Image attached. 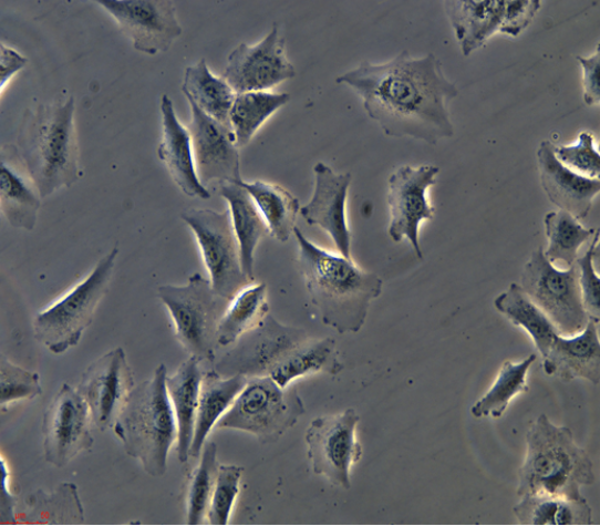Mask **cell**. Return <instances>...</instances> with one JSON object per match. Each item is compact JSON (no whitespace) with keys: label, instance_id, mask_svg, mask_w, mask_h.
<instances>
[{"label":"cell","instance_id":"cell-25","mask_svg":"<svg viewBox=\"0 0 600 526\" xmlns=\"http://www.w3.org/2000/svg\"><path fill=\"white\" fill-rule=\"evenodd\" d=\"M242 374L225 377L215 369L203 374L189 456L198 457L206 439L247 383Z\"/></svg>","mask_w":600,"mask_h":526},{"label":"cell","instance_id":"cell-42","mask_svg":"<svg viewBox=\"0 0 600 526\" xmlns=\"http://www.w3.org/2000/svg\"><path fill=\"white\" fill-rule=\"evenodd\" d=\"M582 70L583 101L587 105L600 102V44L589 56H577Z\"/></svg>","mask_w":600,"mask_h":526},{"label":"cell","instance_id":"cell-13","mask_svg":"<svg viewBox=\"0 0 600 526\" xmlns=\"http://www.w3.org/2000/svg\"><path fill=\"white\" fill-rule=\"evenodd\" d=\"M306 340L308 339L303 330L282 324L267 314L257 327L234 343L215 364V370L225 377L269 375L278 362Z\"/></svg>","mask_w":600,"mask_h":526},{"label":"cell","instance_id":"cell-41","mask_svg":"<svg viewBox=\"0 0 600 526\" xmlns=\"http://www.w3.org/2000/svg\"><path fill=\"white\" fill-rule=\"evenodd\" d=\"M599 230L590 239L588 249L575 261L583 307L589 319L600 320V278L593 266L598 255Z\"/></svg>","mask_w":600,"mask_h":526},{"label":"cell","instance_id":"cell-15","mask_svg":"<svg viewBox=\"0 0 600 526\" xmlns=\"http://www.w3.org/2000/svg\"><path fill=\"white\" fill-rule=\"evenodd\" d=\"M89 406L76 389L63 383L46 408L43 422V454L48 463L64 467L94 439Z\"/></svg>","mask_w":600,"mask_h":526},{"label":"cell","instance_id":"cell-17","mask_svg":"<svg viewBox=\"0 0 600 526\" xmlns=\"http://www.w3.org/2000/svg\"><path fill=\"white\" fill-rule=\"evenodd\" d=\"M130 38L135 50L155 55L166 52L183 29L170 0H96Z\"/></svg>","mask_w":600,"mask_h":526},{"label":"cell","instance_id":"cell-2","mask_svg":"<svg viewBox=\"0 0 600 526\" xmlns=\"http://www.w3.org/2000/svg\"><path fill=\"white\" fill-rule=\"evenodd\" d=\"M293 235L299 270L322 323L340 334L356 333L366 320L371 302L382 292V279L351 258L317 246L297 227Z\"/></svg>","mask_w":600,"mask_h":526},{"label":"cell","instance_id":"cell-44","mask_svg":"<svg viewBox=\"0 0 600 526\" xmlns=\"http://www.w3.org/2000/svg\"><path fill=\"white\" fill-rule=\"evenodd\" d=\"M0 474H1V488H0V518L1 523H15V496L11 493L9 486V467L4 457L0 458Z\"/></svg>","mask_w":600,"mask_h":526},{"label":"cell","instance_id":"cell-22","mask_svg":"<svg viewBox=\"0 0 600 526\" xmlns=\"http://www.w3.org/2000/svg\"><path fill=\"white\" fill-rule=\"evenodd\" d=\"M161 114L159 159L185 195L208 199L210 193L197 176L189 131L178 120L173 101L166 94L161 97Z\"/></svg>","mask_w":600,"mask_h":526},{"label":"cell","instance_id":"cell-32","mask_svg":"<svg viewBox=\"0 0 600 526\" xmlns=\"http://www.w3.org/2000/svg\"><path fill=\"white\" fill-rule=\"evenodd\" d=\"M251 196L262 215L269 235L279 241H287L296 228V219L300 213L299 200L286 188L263 182H237Z\"/></svg>","mask_w":600,"mask_h":526},{"label":"cell","instance_id":"cell-38","mask_svg":"<svg viewBox=\"0 0 600 526\" xmlns=\"http://www.w3.org/2000/svg\"><path fill=\"white\" fill-rule=\"evenodd\" d=\"M244 468L232 464L218 465L211 493L207 519L211 525H226L239 493V483Z\"/></svg>","mask_w":600,"mask_h":526},{"label":"cell","instance_id":"cell-26","mask_svg":"<svg viewBox=\"0 0 600 526\" xmlns=\"http://www.w3.org/2000/svg\"><path fill=\"white\" fill-rule=\"evenodd\" d=\"M200 360L189 355L172 375L166 377V389L177 422V456L187 462L192 445L203 372Z\"/></svg>","mask_w":600,"mask_h":526},{"label":"cell","instance_id":"cell-40","mask_svg":"<svg viewBox=\"0 0 600 526\" xmlns=\"http://www.w3.org/2000/svg\"><path fill=\"white\" fill-rule=\"evenodd\" d=\"M554 153L571 171L589 178H599L600 155L590 133H579L577 141L569 145L554 144Z\"/></svg>","mask_w":600,"mask_h":526},{"label":"cell","instance_id":"cell-11","mask_svg":"<svg viewBox=\"0 0 600 526\" xmlns=\"http://www.w3.org/2000/svg\"><path fill=\"white\" fill-rule=\"evenodd\" d=\"M443 3L464 55L480 48L496 32L519 35L541 8L538 0H448Z\"/></svg>","mask_w":600,"mask_h":526},{"label":"cell","instance_id":"cell-20","mask_svg":"<svg viewBox=\"0 0 600 526\" xmlns=\"http://www.w3.org/2000/svg\"><path fill=\"white\" fill-rule=\"evenodd\" d=\"M313 175L312 196L300 207L299 214L308 225L323 229L340 255L351 258L352 236L346 220V198L352 176L350 173H335L322 162L314 165Z\"/></svg>","mask_w":600,"mask_h":526},{"label":"cell","instance_id":"cell-18","mask_svg":"<svg viewBox=\"0 0 600 526\" xmlns=\"http://www.w3.org/2000/svg\"><path fill=\"white\" fill-rule=\"evenodd\" d=\"M133 389V371L121 347L92 362L76 386L100 431L114 425Z\"/></svg>","mask_w":600,"mask_h":526},{"label":"cell","instance_id":"cell-7","mask_svg":"<svg viewBox=\"0 0 600 526\" xmlns=\"http://www.w3.org/2000/svg\"><path fill=\"white\" fill-rule=\"evenodd\" d=\"M157 296L169 312L175 337L200 361L216 358L217 328L228 300L218 296L209 279L196 272L185 285H161Z\"/></svg>","mask_w":600,"mask_h":526},{"label":"cell","instance_id":"cell-31","mask_svg":"<svg viewBox=\"0 0 600 526\" xmlns=\"http://www.w3.org/2000/svg\"><path fill=\"white\" fill-rule=\"evenodd\" d=\"M494 307L511 323L526 330L544 358L559 331L529 299L519 283L513 282L494 299Z\"/></svg>","mask_w":600,"mask_h":526},{"label":"cell","instance_id":"cell-34","mask_svg":"<svg viewBox=\"0 0 600 526\" xmlns=\"http://www.w3.org/2000/svg\"><path fill=\"white\" fill-rule=\"evenodd\" d=\"M289 100L287 92L250 91L236 94L229 122L237 147L247 145L260 126Z\"/></svg>","mask_w":600,"mask_h":526},{"label":"cell","instance_id":"cell-28","mask_svg":"<svg viewBox=\"0 0 600 526\" xmlns=\"http://www.w3.org/2000/svg\"><path fill=\"white\" fill-rule=\"evenodd\" d=\"M335 343L332 338L306 340L278 362L268 377L285 389L294 380L309 374H338L344 365Z\"/></svg>","mask_w":600,"mask_h":526},{"label":"cell","instance_id":"cell-30","mask_svg":"<svg viewBox=\"0 0 600 526\" xmlns=\"http://www.w3.org/2000/svg\"><path fill=\"white\" fill-rule=\"evenodd\" d=\"M523 525H591L592 509L587 499L550 495H523L513 507Z\"/></svg>","mask_w":600,"mask_h":526},{"label":"cell","instance_id":"cell-39","mask_svg":"<svg viewBox=\"0 0 600 526\" xmlns=\"http://www.w3.org/2000/svg\"><path fill=\"white\" fill-rule=\"evenodd\" d=\"M42 394L38 372L21 368L1 355L0 362V406L20 400H29Z\"/></svg>","mask_w":600,"mask_h":526},{"label":"cell","instance_id":"cell-19","mask_svg":"<svg viewBox=\"0 0 600 526\" xmlns=\"http://www.w3.org/2000/svg\"><path fill=\"white\" fill-rule=\"evenodd\" d=\"M187 126L197 176L204 186L210 182L237 183L240 175V155L232 128L205 114L193 102Z\"/></svg>","mask_w":600,"mask_h":526},{"label":"cell","instance_id":"cell-35","mask_svg":"<svg viewBox=\"0 0 600 526\" xmlns=\"http://www.w3.org/2000/svg\"><path fill=\"white\" fill-rule=\"evenodd\" d=\"M536 359L531 353L519 362L505 361L492 386L472 405L470 414L477 419L500 417L516 395L528 391L526 377Z\"/></svg>","mask_w":600,"mask_h":526},{"label":"cell","instance_id":"cell-23","mask_svg":"<svg viewBox=\"0 0 600 526\" xmlns=\"http://www.w3.org/2000/svg\"><path fill=\"white\" fill-rule=\"evenodd\" d=\"M41 194L15 145H6L0 154V209L13 227L32 230L41 207Z\"/></svg>","mask_w":600,"mask_h":526},{"label":"cell","instance_id":"cell-43","mask_svg":"<svg viewBox=\"0 0 600 526\" xmlns=\"http://www.w3.org/2000/svg\"><path fill=\"white\" fill-rule=\"evenodd\" d=\"M28 63V59L22 55L19 51L15 49L6 45L4 43L0 44V91L1 94L4 91L6 85L10 82V80L17 74L19 71H21L25 64Z\"/></svg>","mask_w":600,"mask_h":526},{"label":"cell","instance_id":"cell-21","mask_svg":"<svg viewBox=\"0 0 600 526\" xmlns=\"http://www.w3.org/2000/svg\"><path fill=\"white\" fill-rule=\"evenodd\" d=\"M537 164L547 198L575 218H585L600 192V179L582 176L562 165L555 156L554 144L548 140L538 146Z\"/></svg>","mask_w":600,"mask_h":526},{"label":"cell","instance_id":"cell-12","mask_svg":"<svg viewBox=\"0 0 600 526\" xmlns=\"http://www.w3.org/2000/svg\"><path fill=\"white\" fill-rule=\"evenodd\" d=\"M359 421L356 411L349 408L313 419L304 434L312 472L344 489L351 487V468L362 456L356 437Z\"/></svg>","mask_w":600,"mask_h":526},{"label":"cell","instance_id":"cell-24","mask_svg":"<svg viewBox=\"0 0 600 526\" xmlns=\"http://www.w3.org/2000/svg\"><path fill=\"white\" fill-rule=\"evenodd\" d=\"M599 322L589 319L583 330L573 336L557 334L542 359L544 372L565 382L573 379L600 381Z\"/></svg>","mask_w":600,"mask_h":526},{"label":"cell","instance_id":"cell-1","mask_svg":"<svg viewBox=\"0 0 600 526\" xmlns=\"http://www.w3.org/2000/svg\"><path fill=\"white\" fill-rule=\"evenodd\" d=\"M335 82L360 95L368 115L389 136L434 145L454 133L448 106L458 90L432 53L414 58L403 50L384 63L364 60Z\"/></svg>","mask_w":600,"mask_h":526},{"label":"cell","instance_id":"cell-16","mask_svg":"<svg viewBox=\"0 0 600 526\" xmlns=\"http://www.w3.org/2000/svg\"><path fill=\"white\" fill-rule=\"evenodd\" d=\"M294 66L287 58L286 39L278 23L255 44L241 42L228 55L223 78L236 94L268 91L292 79Z\"/></svg>","mask_w":600,"mask_h":526},{"label":"cell","instance_id":"cell-10","mask_svg":"<svg viewBox=\"0 0 600 526\" xmlns=\"http://www.w3.org/2000/svg\"><path fill=\"white\" fill-rule=\"evenodd\" d=\"M180 217L195 236L208 279L218 296L229 301L255 281L242 270L228 210L190 208L183 212Z\"/></svg>","mask_w":600,"mask_h":526},{"label":"cell","instance_id":"cell-9","mask_svg":"<svg viewBox=\"0 0 600 526\" xmlns=\"http://www.w3.org/2000/svg\"><path fill=\"white\" fill-rule=\"evenodd\" d=\"M519 286L529 299L551 320L562 336H573L586 327L589 317L583 307L573 264L560 269L539 247L523 268Z\"/></svg>","mask_w":600,"mask_h":526},{"label":"cell","instance_id":"cell-14","mask_svg":"<svg viewBox=\"0 0 600 526\" xmlns=\"http://www.w3.org/2000/svg\"><path fill=\"white\" fill-rule=\"evenodd\" d=\"M438 172L435 165H402L387 182L389 236L396 243L406 238L418 258L423 257L418 227L434 216L427 189L435 184Z\"/></svg>","mask_w":600,"mask_h":526},{"label":"cell","instance_id":"cell-6","mask_svg":"<svg viewBox=\"0 0 600 526\" xmlns=\"http://www.w3.org/2000/svg\"><path fill=\"white\" fill-rule=\"evenodd\" d=\"M117 256L114 246L81 281L37 313L34 338L50 352L61 354L80 342L108 289Z\"/></svg>","mask_w":600,"mask_h":526},{"label":"cell","instance_id":"cell-33","mask_svg":"<svg viewBox=\"0 0 600 526\" xmlns=\"http://www.w3.org/2000/svg\"><path fill=\"white\" fill-rule=\"evenodd\" d=\"M267 286L250 283L227 303L217 328L218 345L234 344L241 336L257 327L268 314Z\"/></svg>","mask_w":600,"mask_h":526},{"label":"cell","instance_id":"cell-29","mask_svg":"<svg viewBox=\"0 0 600 526\" xmlns=\"http://www.w3.org/2000/svg\"><path fill=\"white\" fill-rule=\"evenodd\" d=\"M182 91L187 101L193 102L205 114L230 126L229 114L236 92L223 76L210 71L205 59L186 68Z\"/></svg>","mask_w":600,"mask_h":526},{"label":"cell","instance_id":"cell-5","mask_svg":"<svg viewBox=\"0 0 600 526\" xmlns=\"http://www.w3.org/2000/svg\"><path fill=\"white\" fill-rule=\"evenodd\" d=\"M166 377L162 363L152 378L134 386L113 425L126 454L154 477L165 474L168 452L178 434Z\"/></svg>","mask_w":600,"mask_h":526},{"label":"cell","instance_id":"cell-37","mask_svg":"<svg viewBox=\"0 0 600 526\" xmlns=\"http://www.w3.org/2000/svg\"><path fill=\"white\" fill-rule=\"evenodd\" d=\"M217 446L205 442L199 463L194 471L187 496V524L198 525L207 515L217 475Z\"/></svg>","mask_w":600,"mask_h":526},{"label":"cell","instance_id":"cell-36","mask_svg":"<svg viewBox=\"0 0 600 526\" xmlns=\"http://www.w3.org/2000/svg\"><path fill=\"white\" fill-rule=\"evenodd\" d=\"M544 225L548 239L545 257L552 264L562 262L567 267L575 264L580 247L598 230L583 227L577 218L561 209L547 213Z\"/></svg>","mask_w":600,"mask_h":526},{"label":"cell","instance_id":"cell-27","mask_svg":"<svg viewBox=\"0 0 600 526\" xmlns=\"http://www.w3.org/2000/svg\"><path fill=\"white\" fill-rule=\"evenodd\" d=\"M219 195L228 204L242 270L255 280V252L261 238L269 234L267 224L249 193L238 183L220 184Z\"/></svg>","mask_w":600,"mask_h":526},{"label":"cell","instance_id":"cell-8","mask_svg":"<svg viewBox=\"0 0 600 526\" xmlns=\"http://www.w3.org/2000/svg\"><path fill=\"white\" fill-rule=\"evenodd\" d=\"M304 411L296 389H283L268 375L252 377L216 427L248 432L261 443H272L291 429Z\"/></svg>","mask_w":600,"mask_h":526},{"label":"cell","instance_id":"cell-3","mask_svg":"<svg viewBox=\"0 0 600 526\" xmlns=\"http://www.w3.org/2000/svg\"><path fill=\"white\" fill-rule=\"evenodd\" d=\"M74 97L28 109L17 135V149L42 198L81 177L74 123Z\"/></svg>","mask_w":600,"mask_h":526},{"label":"cell","instance_id":"cell-4","mask_svg":"<svg viewBox=\"0 0 600 526\" xmlns=\"http://www.w3.org/2000/svg\"><path fill=\"white\" fill-rule=\"evenodd\" d=\"M593 462L571 430L552 423L546 414L531 422L526 433V454L518 470L516 493L582 497L580 487L594 483Z\"/></svg>","mask_w":600,"mask_h":526}]
</instances>
